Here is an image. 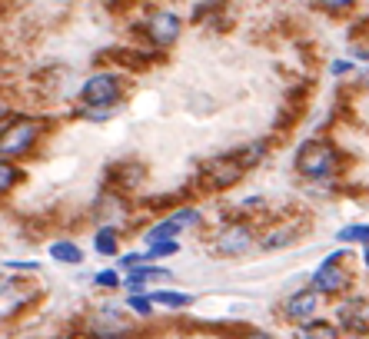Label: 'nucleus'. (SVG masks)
<instances>
[{"mask_svg":"<svg viewBox=\"0 0 369 339\" xmlns=\"http://www.w3.org/2000/svg\"><path fill=\"white\" fill-rule=\"evenodd\" d=\"M333 160H336L333 146L320 143V140H313V143H303L300 156H296V166H300V173H303V176L323 180V176H330Z\"/></svg>","mask_w":369,"mask_h":339,"instance_id":"f257e3e1","label":"nucleus"},{"mask_svg":"<svg viewBox=\"0 0 369 339\" xmlns=\"http://www.w3.org/2000/svg\"><path fill=\"white\" fill-rule=\"evenodd\" d=\"M117 93H120L117 77L100 74V77H90L87 84H84V93H80V100H84L87 107H110V103L117 100Z\"/></svg>","mask_w":369,"mask_h":339,"instance_id":"f03ea898","label":"nucleus"},{"mask_svg":"<svg viewBox=\"0 0 369 339\" xmlns=\"http://www.w3.org/2000/svg\"><path fill=\"white\" fill-rule=\"evenodd\" d=\"M37 130H40V126L34 123V120H20V123L7 126V130H4V143H0L4 156H20L30 143H34Z\"/></svg>","mask_w":369,"mask_h":339,"instance_id":"7ed1b4c3","label":"nucleus"},{"mask_svg":"<svg viewBox=\"0 0 369 339\" xmlns=\"http://www.w3.org/2000/svg\"><path fill=\"white\" fill-rule=\"evenodd\" d=\"M200 223V213L196 210H180L176 216H170V220H163V223H156L153 230L146 233V243L153 246V243H163V240H173L176 233L183 230V226H196Z\"/></svg>","mask_w":369,"mask_h":339,"instance_id":"20e7f679","label":"nucleus"},{"mask_svg":"<svg viewBox=\"0 0 369 339\" xmlns=\"http://www.w3.org/2000/svg\"><path fill=\"white\" fill-rule=\"evenodd\" d=\"M340 260H343V253H333L330 260H326L320 270H316V276H313V286H316L320 293H340V290H346V273L340 270Z\"/></svg>","mask_w":369,"mask_h":339,"instance_id":"39448f33","label":"nucleus"},{"mask_svg":"<svg viewBox=\"0 0 369 339\" xmlns=\"http://www.w3.org/2000/svg\"><path fill=\"white\" fill-rule=\"evenodd\" d=\"M250 243H253L250 226H243V223H230L223 233H220L216 246H220V250H223L226 256H240V253L250 250Z\"/></svg>","mask_w":369,"mask_h":339,"instance_id":"423d86ee","label":"nucleus"},{"mask_svg":"<svg viewBox=\"0 0 369 339\" xmlns=\"http://www.w3.org/2000/svg\"><path fill=\"white\" fill-rule=\"evenodd\" d=\"M316 303H320V290L316 286L293 293L290 300H286V316L290 320H310L313 313H316Z\"/></svg>","mask_w":369,"mask_h":339,"instance_id":"0eeeda50","label":"nucleus"},{"mask_svg":"<svg viewBox=\"0 0 369 339\" xmlns=\"http://www.w3.org/2000/svg\"><path fill=\"white\" fill-rule=\"evenodd\" d=\"M146 30H150V37H153L156 44H173L176 34H180V20H176L173 14H153L150 24H146Z\"/></svg>","mask_w":369,"mask_h":339,"instance_id":"6e6552de","label":"nucleus"},{"mask_svg":"<svg viewBox=\"0 0 369 339\" xmlns=\"http://www.w3.org/2000/svg\"><path fill=\"white\" fill-rule=\"evenodd\" d=\"M210 170V176H213V183H236L240 180V173L246 170L243 160H236V156H226V160H213V163L206 166Z\"/></svg>","mask_w":369,"mask_h":339,"instance_id":"1a4fd4ad","label":"nucleus"},{"mask_svg":"<svg viewBox=\"0 0 369 339\" xmlns=\"http://www.w3.org/2000/svg\"><path fill=\"white\" fill-rule=\"evenodd\" d=\"M166 280H170V270H156V266H136V270H130V276H126V290L140 293V290H143V283H166Z\"/></svg>","mask_w":369,"mask_h":339,"instance_id":"9d476101","label":"nucleus"},{"mask_svg":"<svg viewBox=\"0 0 369 339\" xmlns=\"http://www.w3.org/2000/svg\"><path fill=\"white\" fill-rule=\"evenodd\" d=\"M153 303H160V306H170V310H183V306H190L193 303V296H186V293H170V290H160L150 296Z\"/></svg>","mask_w":369,"mask_h":339,"instance_id":"9b49d317","label":"nucleus"},{"mask_svg":"<svg viewBox=\"0 0 369 339\" xmlns=\"http://www.w3.org/2000/svg\"><path fill=\"white\" fill-rule=\"evenodd\" d=\"M340 333H336V326L333 323H306L300 333V339H336Z\"/></svg>","mask_w":369,"mask_h":339,"instance_id":"f8f14e48","label":"nucleus"},{"mask_svg":"<svg viewBox=\"0 0 369 339\" xmlns=\"http://www.w3.org/2000/svg\"><path fill=\"white\" fill-rule=\"evenodd\" d=\"M50 256L60 260V263H80L84 260V253L77 250V243H54V246H50Z\"/></svg>","mask_w":369,"mask_h":339,"instance_id":"ddd939ff","label":"nucleus"},{"mask_svg":"<svg viewBox=\"0 0 369 339\" xmlns=\"http://www.w3.org/2000/svg\"><path fill=\"white\" fill-rule=\"evenodd\" d=\"M93 246H97V253H103V256H113V253H117V233H113V230H100Z\"/></svg>","mask_w":369,"mask_h":339,"instance_id":"4468645a","label":"nucleus"},{"mask_svg":"<svg viewBox=\"0 0 369 339\" xmlns=\"http://www.w3.org/2000/svg\"><path fill=\"white\" fill-rule=\"evenodd\" d=\"M340 243H369V226H346L336 233Z\"/></svg>","mask_w":369,"mask_h":339,"instance_id":"2eb2a0df","label":"nucleus"},{"mask_svg":"<svg viewBox=\"0 0 369 339\" xmlns=\"http://www.w3.org/2000/svg\"><path fill=\"white\" fill-rule=\"evenodd\" d=\"M130 310L150 316V313H153V300H150V296H140V293H133V296H130Z\"/></svg>","mask_w":369,"mask_h":339,"instance_id":"dca6fc26","label":"nucleus"},{"mask_svg":"<svg viewBox=\"0 0 369 339\" xmlns=\"http://www.w3.org/2000/svg\"><path fill=\"white\" fill-rule=\"evenodd\" d=\"M170 253H176V240L153 243V246H150V253H146V260H153V256H170Z\"/></svg>","mask_w":369,"mask_h":339,"instance_id":"f3484780","label":"nucleus"},{"mask_svg":"<svg viewBox=\"0 0 369 339\" xmlns=\"http://www.w3.org/2000/svg\"><path fill=\"white\" fill-rule=\"evenodd\" d=\"M97 286H120V276L113 270H103L97 273Z\"/></svg>","mask_w":369,"mask_h":339,"instance_id":"a211bd4d","label":"nucleus"},{"mask_svg":"<svg viewBox=\"0 0 369 339\" xmlns=\"http://www.w3.org/2000/svg\"><path fill=\"white\" fill-rule=\"evenodd\" d=\"M350 4H353V0H320V7L333 10V14H340V10H346Z\"/></svg>","mask_w":369,"mask_h":339,"instance_id":"6ab92c4d","label":"nucleus"},{"mask_svg":"<svg viewBox=\"0 0 369 339\" xmlns=\"http://www.w3.org/2000/svg\"><path fill=\"white\" fill-rule=\"evenodd\" d=\"M0 173H4V180H0V186L7 190V186L14 183V173H10V163H4V170H0Z\"/></svg>","mask_w":369,"mask_h":339,"instance_id":"aec40b11","label":"nucleus"},{"mask_svg":"<svg viewBox=\"0 0 369 339\" xmlns=\"http://www.w3.org/2000/svg\"><path fill=\"white\" fill-rule=\"evenodd\" d=\"M243 339H273V336H266V333H246Z\"/></svg>","mask_w":369,"mask_h":339,"instance_id":"412c9836","label":"nucleus"},{"mask_svg":"<svg viewBox=\"0 0 369 339\" xmlns=\"http://www.w3.org/2000/svg\"><path fill=\"white\" fill-rule=\"evenodd\" d=\"M366 263H369V243H366Z\"/></svg>","mask_w":369,"mask_h":339,"instance_id":"4be33fe9","label":"nucleus"},{"mask_svg":"<svg viewBox=\"0 0 369 339\" xmlns=\"http://www.w3.org/2000/svg\"><path fill=\"white\" fill-rule=\"evenodd\" d=\"M107 339H117V336H107Z\"/></svg>","mask_w":369,"mask_h":339,"instance_id":"5701e85b","label":"nucleus"}]
</instances>
